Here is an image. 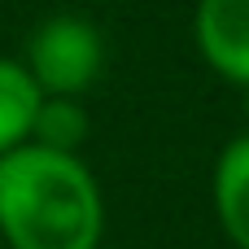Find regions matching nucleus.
Returning <instances> with one entry per match:
<instances>
[{
    "label": "nucleus",
    "mask_w": 249,
    "mask_h": 249,
    "mask_svg": "<svg viewBox=\"0 0 249 249\" xmlns=\"http://www.w3.org/2000/svg\"><path fill=\"white\" fill-rule=\"evenodd\" d=\"M0 232L9 249H96L105 206L74 153L18 144L0 158Z\"/></svg>",
    "instance_id": "nucleus-1"
},
{
    "label": "nucleus",
    "mask_w": 249,
    "mask_h": 249,
    "mask_svg": "<svg viewBox=\"0 0 249 249\" xmlns=\"http://www.w3.org/2000/svg\"><path fill=\"white\" fill-rule=\"evenodd\" d=\"M22 66L44 96H79L96 83L105 66V35L79 13L44 18L31 35Z\"/></svg>",
    "instance_id": "nucleus-2"
},
{
    "label": "nucleus",
    "mask_w": 249,
    "mask_h": 249,
    "mask_svg": "<svg viewBox=\"0 0 249 249\" xmlns=\"http://www.w3.org/2000/svg\"><path fill=\"white\" fill-rule=\"evenodd\" d=\"M193 31L206 66L249 88V0H201Z\"/></svg>",
    "instance_id": "nucleus-3"
},
{
    "label": "nucleus",
    "mask_w": 249,
    "mask_h": 249,
    "mask_svg": "<svg viewBox=\"0 0 249 249\" xmlns=\"http://www.w3.org/2000/svg\"><path fill=\"white\" fill-rule=\"evenodd\" d=\"M214 210L236 249H249V136H236L214 166Z\"/></svg>",
    "instance_id": "nucleus-4"
},
{
    "label": "nucleus",
    "mask_w": 249,
    "mask_h": 249,
    "mask_svg": "<svg viewBox=\"0 0 249 249\" xmlns=\"http://www.w3.org/2000/svg\"><path fill=\"white\" fill-rule=\"evenodd\" d=\"M39 101H44V92L35 88V79L26 74V66L0 57V158L31 140Z\"/></svg>",
    "instance_id": "nucleus-5"
},
{
    "label": "nucleus",
    "mask_w": 249,
    "mask_h": 249,
    "mask_svg": "<svg viewBox=\"0 0 249 249\" xmlns=\"http://www.w3.org/2000/svg\"><path fill=\"white\" fill-rule=\"evenodd\" d=\"M88 136V118L83 109L70 101V96H44L39 101V114H35V127H31V144H44V149H57V153H74Z\"/></svg>",
    "instance_id": "nucleus-6"
},
{
    "label": "nucleus",
    "mask_w": 249,
    "mask_h": 249,
    "mask_svg": "<svg viewBox=\"0 0 249 249\" xmlns=\"http://www.w3.org/2000/svg\"><path fill=\"white\" fill-rule=\"evenodd\" d=\"M245 109H249V88H245Z\"/></svg>",
    "instance_id": "nucleus-7"
}]
</instances>
